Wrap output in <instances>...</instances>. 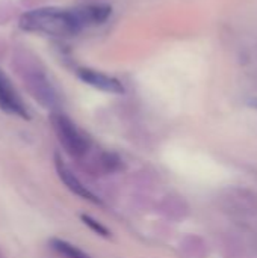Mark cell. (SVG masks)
<instances>
[{
  "mask_svg": "<svg viewBox=\"0 0 257 258\" xmlns=\"http://www.w3.org/2000/svg\"><path fill=\"white\" fill-rule=\"evenodd\" d=\"M55 166H56V172L59 175V178L62 180V183L77 197L83 198V200H88L94 204H98L100 201L95 198V195L73 174V171L62 162V159L59 157V154H55Z\"/></svg>",
  "mask_w": 257,
  "mask_h": 258,
  "instance_id": "cell-6",
  "label": "cell"
},
{
  "mask_svg": "<svg viewBox=\"0 0 257 258\" xmlns=\"http://www.w3.org/2000/svg\"><path fill=\"white\" fill-rule=\"evenodd\" d=\"M82 221H83V224H85V225H88V227H89L95 234H98V236H101V237H111L109 230H108L105 225H101L98 221H95L94 218L86 216V215H82Z\"/></svg>",
  "mask_w": 257,
  "mask_h": 258,
  "instance_id": "cell-9",
  "label": "cell"
},
{
  "mask_svg": "<svg viewBox=\"0 0 257 258\" xmlns=\"http://www.w3.org/2000/svg\"><path fill=\"white\" fill-rule=\"evenodd\" d=\"M97 165L103 172L112 174V172H118L123 168V160L114 153H101L97 159Z\"/></svg>",
  "mask_w": 257,
  "mask_h": 258,
  "instance_id": "cell-8",
  "label": "cell"
},
{
  "mask_svg": "<svg viewBox=\"0 0 257 258\" xmlns=\"http://www.w3.org/2000/svg\"><path fill=\"white\" fill-rule=\"evenodd\" d=\"M0 109L11 115L24 118V119L29 118V113H27L20 95L14 89L11 80L2 71H0Z\"/></svg>",
  "mask_w": 257,
  "mask_h": 258,
  "instance_id": "cell-5",
  "label": "cell"
},
{
  "mask_svg": "<svg viewBox=\"0 0 257 258\" xmlns=\"http://www.w3.org/2000/svg\"><path fill=\"white\" fill-rule=\"evenodd\" d=\"M77 76L86 85H89L95 89H100L103 92H109V94H123L124 92V86L118 79L108 76L101 71H95L91 68H79Z\"/></svg>",
  "mask_w": 257,
  "mask_h": 258,
  "instance_id": "cell-4",
  "label": "cell"
},
{
  "mask_svg": "<svg viewBox=\"0 0 257 258\" xmlns=\"http://www.w3.org/2000/svg\"><path fill=\"white\" fill-rule=\"evenodd\" d=\"M0 258H6V255H5V252H3L2 249H0Z\"/></svg>",
  "mask_w": 257,
  "mask_h": 258,
  "instance_id": "cell-10",
  "label": "cell"
},
{
  "mask_svg": "<svg viewBox=\"0 0 257 258\" xmlns=\"http://www.w3.org/2000/svg\"><path fill=\"white\" fill-rule=\"evenodd\" d=\"M50 122L53 125V130L61 145L71 157L80 159L86 154L89 148V142L68 116L53 112L50 116Z\"/></svg>",
  "mask_w": 257,
  "mask_h": 258,
  "instance_id": "cell-3",
  "label": "cell"
},
{
  "mask_svg": "<svg viewBox=\"0 0 257 258\" xmlns=\"http://www.w3.org/2000/svg\"><path fill=\"white\" fill-rule=\"evenodd\" d=\"M20 27L32 33L65 38L77 35L83 29V24L76 8H39L21 15Z\"/></svg>",
  "mask_w": 257,
  "mask_h": 258,
  "instance_id": "cell-1",
  "label": "cell"
},
{
  "mask_svg": "<svg viewBox=\"0 0 257 258\" xmlns=\"http://www.w3.org/2000/svg\"><path fill=\"white\" fill-rule=\"evenodd\" d=\"M12 67L15 68L18 77L21 79L23 85L26 86L27 92L33 97L35 101H38L42 107L53 110L58 103V94L47 77L44 68L41 67L39 60H36L35 56H32L29 51L18 50L14 54Z\"/></svg>",
  "mask_w": 257,
  "mask_h": 258,
  "instance_id": "cell-2",
  "label": "cell"
},
{
  "mask_svg": "<svg viewBox=\"0 0 257 258\" xmlns=\"http://www.w3.org/2000/svg\"><path fill=\"white\" fill-rule=\"evenodd\" d=\"M52 248L62 257L65 258H91L86 252H83L82 249L76 248L74 245L65 242V240H59V239H52L50 242Z\"/></svg>",
  "mask_w": 257,
  "mask_h": 258,
  "instance_id": "cell-7",
  "label": "cell"
}]
</instances>
